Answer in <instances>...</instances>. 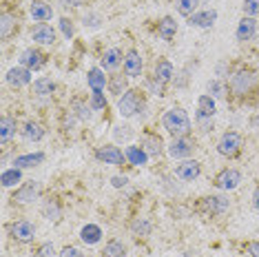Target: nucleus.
Wrapping results in <instances>:
<instances>
[{
    "label": "nucleus",
    "mask_w": 259,
    "mask_h": 257,
    "mask_svg": "<svg viewBox=\"0 0 259 257\" xmlns=\"http://www.w3.org/2000/svg\"><path fill=\"white\" fill-rule=\"evenodd\" d=\"M42 160H45V153H29V155H20V157H16L14 166H16V168L36 166V164H40Z\"/></svg>",
    "instance_id": "nucleus-24"
},
{
    "label": "nucleus",
    "mask_w": 259,
    "mask_h": 257,
    "mask_svg": "<svg viewBox=\"0 0 259 257\" xmlns=\"http://www.w3.org/2000/svg\"><path fill=\"white\" fill-rule=\"evenodd\" d=\"M175 31H178V22L173 18H164L160 25H157V36L164 38V40H170L175 36Z\"/></svg>",
    "instance_id": "nucleus-23"
},
{
    "label": "nucleus",
    "mask_w": 259,
    "mask_h": 257,
    "mask_svg": "<svg viewBox=\"0 0 259 257\" xmlns=\"http://www.w3.org/2000/svg\"><path fill=\"white\" fill-rule=\"evenodd\" d=\"M20 67L29 69V71H33V69H42L45 67V54L38 49H27L22 51L20 56Z\"/></svg>",
    "instance_id": "nucleus-8"
},
{
    "label": "nucleus",
    "mask_w": 259,
    "mask_h": 257,
    "mask_svg": "<svg viewBox=\"0 0 259 257\" xmlns=\"http://www.w3.org/2000/svg\"><path fill=\"white\" fill-rule=\"evenodd\" d=\"M144 151L149 155H160L162 153V140L157 138V136H146L144 138Z\"/></svg>",
    "instance_id": "nucleus-31"
},
{
    "label": "nucleus",
    "mask_w": 259,
    "mask_h": 257,
    "mask_svg": "<svg viewBox=\"0 0 259 257\" xmlns=\"http://www.w3.org/2000/svg\"><path fill=\"white\" fill-rule=\"evenodd\" d=\"M228 208V200L222 195H208L199 202V211L206 215H222Z\"/></svg>",
    "instance_id": "nucleus-4"
},
{
    "label": "nucleus",
    "mask_w": 259,
    "mask_h": 257,
    "mask_svg": "<svg viewBox=\"0 0 259 257\" xmlns=\"http://www.w3.org/2000/svg\"><path fill=\"white\" fill-rule=\"evenodd\" d=\"M14 131H16V120L9 118V115H5V118L0 120V142L7 144L9 138L14 136Z\"/></svg>",
    "instance_id": "nucleus-22"
},
{
    "label": "nucleus",
    "mask_w": 259,
    "mask_h": 257,
    "mask_svg": "<svg viewBox=\"0 0 259 257\" xmlns=\"http://www.w3.org/2000/svg\"><path fill=\"white\" fill-rule=\"evenodd\" d=\"M104 257H126V248L120 239H111L104 246Z\"/></svg>",
    "instance_id": "nucleus-27"
},
{
    "label": "nucleus",
    "mask_w": 259,
    "mask_h": 257,
    "mask_svg": "<svg viewBox=\"0 0 259 257\" xmlns=\"http://www.w3.org/2000/svg\"><path fill=\"white\" fill-rule=\"evenodd\" d=\"M45 215L49 220H58V218H60V206H58L54 200H49V202L45 204Z\"/></svg>",
    "instance_id": "nucleus-37"
},
{
    "label": "nucleus",
    "mask_w": 259,
    "mask_h": 257,
    "mask_svg": "<svg viewBox=\"0 0 259 257\" xmlns=\"http://www.w3.org/2000/svg\"><path fill=\"white\" fill-rule=\"evenodd\" d=\"M16 27V18L11 14H3L0 16V36H3V40H7L11 36V31H14Z\"/></svg>",
    "instance_id": "nucleus-28"
},
{
    "label": "nucleus",
    "mask_w": 259,
    "mask_h": 257,
    "mask_svg": "<svg viewBox=\"0 0 259 257\" xmlns=\"http://www.w3.org/2000/svg\"><path fill=\"white\" fill-rule=\"evenodd\" d=\"M142 107H144L142 93L135 91V89L126 91L124 96L120 98V102H117V111H120V115H124V118H131V115H135Z\"/></svg>",
    "instance_id": "nucleus-2"
},
{
    "label": "nucleus",
    "mask_w": 259,
    "mask_h": 257,
    "mask_svg": "<svg viewBox=\"0 0 259 257\" xmlns=\"http://www.w3.org/2000/svg\"><path fill=\"white\" fill-rule=\"evenodd\" d=\"M91 107L93 109H104L107 107V100H104L102 91H91Z\"/></svg>",
    "instance_id": "nucleus-38"
},
{
    "label": "nucleus",
    "mask_w": 259,
    "mask_h": 257,
    "mask_svg": "<svg viewBox=\"0 0 259 257\" xmlns=\"http://www.w3.org/2000/svg\"><path fill=\"white\" fill-rule=\"evenodd\" d=\"M255 80H257L255 71H250V69H241V71H237L235 78H233V91L235 93H246L252 87Z\"/></svg>",
    "instance_id": "nucleus-7"
},
{
    "label": "nucleus",
    "mask_w": 259,
    "mask_h": 257,
    "mask_svg": "<svg viewBox=\"0 0 259 257\" xmlns=\"http://www.w3.org/2000/svg\"><path fill=\"white\" fill-rule=\"evenodd\" d=\"M217 151H220L222 155H226V157H235L241 151V136L239 133H235V131L224 133L220 144H217Z\"/></svg>",
    "instance_id": "nucleus-3"
},
{
    "label": "nucleus",
    "mask_w": 259,
    "mask_h": 257,
    "mask_svg": "<svg viewBox=\"0 0 259 257\" xmlns=\"http://www.w3.org/2000/svg\"><path fill=\"white\" fill-rule=\"evenodd\" d=\"M239 182H241V173L237 171V168H226V171H222L215 178V186L217 189H222V191H231Z\"/></svg>",
    "instance_id": "nucleus-6"
},
{
    "label": "nucleus",
    "mask_w": 259,
    "mask_h": 257,
    "mask_svg": "<svg viewBox=\"0 0 259 257\" xmlns=\"http://www.w3.org/2000/svg\"><path fill=\"white\" fill-rule=\"evenodd\" d=\"M87 82H89L91 91H102L104 89V75L100 69H91L89 75H87Z\"/></svg>",
    "instance_id": "nucleus-30"
},
{
    "label": "nucleus",
    "mask_w": 259,
    "mask_h": 257,
    "mask_svg": "<svg viewBox=\"0 0 259 257\" xmlns=\"http://www.w3.org/2000/svg\"><path fill=\"white\" fill-rule=\"evenodd\" d=\"M124 155L133 166H142V164H146V160H149V153H146L142 147H128L124 151Z\"/></svg>",
    "instance_id": "nucleus-19"
},
{
    "label": "nucleus",
    "mask_w": 259,
    "mask_h": 257,
    "mask_svg": "<svg viewBox=\"0 0 259 257\" xmlns=\"http://www.w3.org/2000/svg\"><path fill=\"white\" fill-rule=\"evenodd\" d=\"M120 62H122V51L120 49L104 51V56H102V69H107V71H113V69L120 67Z\"/></svg>",
    "instance_id": "nucleus-20"
},
{
    "label": "nucleus",
    "mask_w": 259,
    "mask_h": 257,
    "mask_svg": "<svg viewBox=\"0 0 259 257\" xmlns=\"http://www.w3.org/2000/svg\"><path fill=\"white\" fill-rule=\"evenodd\" d=\"M54 244H42V246H40L36 253H33V257H54Z\"/></svg>",
    "instance_id": "nucleus-41"
},
{
    "label": "nucleus",
    "mask_w": 259,
    "mask_h": 257,
    "mask_svg": "<svg viewBox=\"0 0 259 257\" xmlns=\"http://www.w3.org/2000/svg\"><path fill=\"white\" fill-rule=\"evenodd\" d=\"M60 257H82V253H80V248H75V246H64Z\"/></svg>",
    "instance_id": "nucleus-45"
},
{
    "label": "nucleus",
    "mask_w": 259,
    "mask_h": 257,
    "mask_svg": "<svg viewBox=\"0 0 259 257\" xmlns=\"http://www.w3.org/2000/svg\"><path fill=\"white\" fill-rule=\"evenodd\" d=\"M252 204H255V208H259V189L255 191V195H252Z\"/></svg>",
    "instance_id": "nucleus-49"
},
{
    "label": "nucleus",
    "mask_w": 259,
    "mask_h": 257,
    "mask_svg": "<svg viewBox=\"0 0 259 257\" xmlns=\"http://www.w3.org/2000/svg\"><path fill=\"white\" fill-rule=\"evenodd\" d=\"M257 33V22L252 16H248V18H241L239 25H237V40H241V42H246V40H252Z\"/></svg>",
    "instance_id": "nucleus-15"
},
{
    "label": "nucleus",
    "mask_w": 259,
    "mask_h": 257,
    "mask_svg": "<svg viewBox=\"0 0 259 257\" xmlns=\"http://www.w3.org/2000/svg\"><path fill=\"white\" fill-rule=\"evenodd\" d=\"M7 82L11 87H25L31 82V71L25 67H14L7 71Z\"/></svg>",
    "instance_id": "nucleus-14"
},
{
    "label": "nucleus",
    "mask_w": 259,
    "mask_h": 257,
    "mask_svg": "<svg viewBox=\"0 0 259 257\" xmlns=\"http://www.w3.org/2000/svg\"><path fill=\"white\" fill-rule=\"evenodd\" d=\"M173 64H170L168 60H160L155 64V78L160 80V82H168L170 78H173Z\"/></svg>",
    "instance_id": "nucleus-25"
},
{
    "label": "nucleus",
    "mask_w": 259,
    "mask_h": 257,
    "mask_svg": "<svg viewBox=\"0 0 259 257\" xmlns=\"http://www.w3.org/2000/svg\"><path fill=\"white\" fill-rule=\"evenodd\" d=\"M246 248H248V253H250L252 257H259V242H250Z\"/></svg>",
    "instance_id": "nucleus-47"
},
{
    "label": "nucleus",
    "mask_w": 259,
    "mask_h": 257,
    "mask_svg": "<svg viewBox=\"0 0 259 257\" xmlns=\"http://www.w3.org/2000/svg\"><path fill=\"white\" fill-rule=\"evenodd\" d=\"M96 155H98V160L104 162V164H113V166L122 164V162L126 160V155L122 153L117 147H102V149L96 151Z\"/></svg>",
    "instance_id": "nucleus-9"
},
{
    "label": "nucleus",
    "mask_w": 259,
    "mask_h": 257,
    "mask_svg": "<svg viewBox=\"0 0 259 257\" xmlns=\"http://www.w3.org/2000/svg\"><path fill=\"white\" fill-rule=\"evenodd\" d=\"M193 149H195V144H193L186 136L173 138V142H170V147H168V153H170V157H188L193 153Z\"/></svg>",
    "instance_id": "nucleus-11"
},
{
    "label": "nucleus",
    "mask_w": 259,
    "mask_h": 257,
    "mask_svg": "<svg viewBox=\"0 0 259 257\" xmlns=\"http://www.w3.org/2000/svg\"><path fill=\"white\" fill-rule=\"evenodd\" d=\"M109 89H111V93L120 96L122 91H126V78H124V75H113V78H111V82H109Z\"/></svg>",
    "instance_id": "nucleus-35"
},
{
    "label": "nucleus",
    "mask_w": 259,
    "mask_h": 257,
    "mask_svg": "<svg viewBox=\"0 0 259 257\" xmlns=\"http://www.w3.org/2000/svg\"><path fill=\"white\" fill-rule=\"evenodd\" d=\"M73 107H75V111H78V115H80L82 120H89V118H91V113H89V107H84V104H82L80 100L75 102Z\"/></svg>",
    "instance_id": "nucleus-43"
},
{
    "label": "nucleus",
    "mask_w": 259,
    "mask_h": 257,
    "mask_svg": "<svg viewBox=\"0 0 259 257\" xmlns=\"http://www.w3.org/2000/svg\"><path fill=\"white\" fill-rule=\"evenodd\" d=\"M162 124L173 138H184V136H188V131H191V120H188L186 111L180 107L168 109L162 118Z\"/></svg>",
    "instance_id": "nucleus-1"
},
{
    "label": "nucleus",
    "mask_w": 259,
    "mask_h": 257,
    "mask_svg": "<svg viewBox=\"0 0 259 257\" xmlns=\"http://www.w3.org/2000/svg\"><path fill=\"white\" fill-rule=\"evenodd\" d=\"M20 168H7V171L3 173V186H14V184H18L20 182Z\"/></svg>",
    "instance_id": "nucleus-34"
},
{
    "label": "nucleus",
    "mask_w": 259,
    "mask_h": 257,
    "mask_svg": "<svg viewBox=\"0 0 259 257\" xmlns=\"http://www.w3.org/2000/svg\"><path fill=\"white\" fill-rule=\"evenodd\" d=\"M197 5H199V0H175V7H178V11L182 16H188V18H191L193 11L197 9Z\"/></svg>",
    "instance_id": "nucleus-33"
},
{
    "label": "nucleus",
    "mask_w": 259,
    "mask_h": 257,
    "mask_svg": "<svg viewBox=\"0 0 259 257\" xmlns=\"http://www.w3.org/2000/svg\"><path fill=\"white\" fill-rule=\"evenodd\" d=\"M31 36L36 42L40 45H54L56 42V31L51 29L47 22H38L36 27H33V31H31Z\"/></svg>",
    "instance_id": "nucleus-13"
},
{
    "label": "nucleus",
    "mask_w": 259,
    "mask_h": 257,
    "mask_svg": "<svg viewBox=\"0 0 259 257\" xmlns=\"http://www.w3.org/2000/svg\"><path fill=\"white\" fill-rule=\"evenodd\" d=\"M244 11L248 16H257L259 14V0H244Z\"/></svg>",
    "instance_id": "nucleus-40"
},
{
    "label": "nucleus",
    "mask_w": 259,
    "mask_h": 257,
    "mask_svg": "<svg viewBox=\"0 0 259 257\" xmlns=\"http://www.w3.org/2000/svg\"><path fill=\"white\" fill-rule=\"evenodd\" d=\"M111 182H113V186H117V189H120V186H124V184H126V178H124V175H115V178L111 180Z\"/></svg>",
    "instance_id": "nucleus-48"
},
{
    "label": "nucleus",
    "mask_w": 259,
    "mask_h": 257,
    "mask_svg": "<svg viewBox=\"0 0 259 257\" xmlns=\"http://www.w3.org/2000/svg\"><path fill=\"white\" fill-rule=\"evenodd\" d=\"M197 122L202 126V131H213V122H210L208 115H197Z\"/></svg>",
    "instance_id": "nucleus-44"
},
{
    "label": "nucleus",
    "mask_w": 259,
    "mask_h": 257,
    "mask_svg": "<svg viewBox=\"0 0 259 257\" xmlns=\"http://www.w3.org/2000/svg\"><path fill=\"white\" fill-rule=\"evenodd\" d=\"M197 109H199L197 115H208V118H210V115L215 113V100L210 96H202L197 100Z\"/></svg>",
    "instance_id": "nucleus-32"
},
{
    "label": "nucleus",
    "mask_w": 259,
    "mask_h": 257,
    "mask_svg": "<svg viewBox=\"0 0 259 257\" xmlns=\"http://www.w3.org/2000/svg\"><path fill=\"white\" fill-rule=\"evenodd\" d=\"M38 193H40V184L38 182H27L22 189H18L14 193V200L18 204H29V202L36 200Z\"/></svg>",
    "instance_id": "nucleus-12"
},
{
    "label": "nucleus",
    "mask_w": 259,
    "mask_h": 257,
    "mask_svg": "<svg viewBox=\"0 0 259 257\" xmlns=\"http://www.w3.org/2000/svg\"><path fill=\"white\" fill-rule=\"evenodd\" d=\"M22 136L27 140H33V142H38V140H42L45 136V128L38 124V122H27L25 128H22Z\"/></svg>",
    "instance_id": "nucleus-26"
},
{
    "label": "nucleus",
    "mask_w": 259,
    "mask_h": 257,
    "mask_svg": "<svg viewBox=\"0 0 259 257\" xmlns=\"http://www.w3.org/2000/svg\"><path fill=\"white\" fill-rule=\"evenodd\" d=\"M56 89V82L49 78H38L36 82H33V91L38 93V96H49V93H54Z\"/></svg>",
    "instance_id": "nucleus-29"
},
{
    "label": "nucleus",
    "mask_w": 259,
    "mask_h": 257,
    "mask_svg": "<svg viewBox=\"0 0 259 257\" xmlns=\"http://www.w3.org/2000/svg\"><path fill=\"white\" fill-rule=\"evenodd\" d=\"M11 237L18 239V242H31L36 237V226L27 220H18L11 224Z\"/></svg>",
    "instance_id": "nucleus-5"
},
{
    "label": "nucleus",
    "mask_w": 259,
    "mask_h": 257,
    "mask_svg": "<svg viewBox=\"0 0 259 257\" xmlns=\"http://www.w3.org/2000/svg\"><path fill=\"white\" fill-rule=\"evenodd\" d=\"M131 229H133V233H138V235H149V233H151V224L146 220H135L131 224Z\"/></svg>",
    "instance_id": "nucleus-36"
},
{
    "label": "nucleus",
    "mask_w": 259,
    "mask_h": 257,
    "mask_svg": "<svg viewBox=\"0 0 259 257\" xmlns=\"http://www.w3.org/2000/svg\"><path fill=\"white\" fill-rule=\"evenodd\" d=\"M124 71L126 75H131V78H135V75L142 73V58H140L138 51H128L126 58H124Z\"/></svg>",
    "instance_id": "nucleus-17"
},
{
    "label": "nucleus",
    "mask_w": 259,
    "mask_h": 257,
    "mask_svg": "<svg viewBox=\"0 0 259 257\" xmlns=\"http://www.w3.org/2000/svg\"><path fill=\"white\" fill-rule=\"evenodd\" d=\"M217 20V11L215 9H206V11H199V14H193L191 18H188V25L191 27H210L213 22Z\"/></svg>",
    "instance_id": "nucleus-16"
},
{
    "label": "nucleus",
    "mask_w": 259,
    "mask_h": 257,
    "mask_svg": "<svg viewBox=\"0 0 259 257\" xmlns=\"http://www.w3.org/2000/svg\"><path fill=\"white\" fill-rule=\"evenodd\" d=\"M208 91H213V96H217V98H224V84L217 82V80L208 82Z\"/></svg>",
    "instance_id": "nucleus-42"
},
{
    "label": "nucleus",
    "mask_w": 259,
    "mask_h": 257,
    "mask_svg": "<svg viewBox=\"0 0 259 257\" xmlns=\"http://www.w3.org/2000/svg\"><path fill=\"white\" fill-rule=\"evenodd\" d=\"M31 16H33V20H38V22H47V20H51V16H54V11H51V7L47 3H42V0H33L31 3Z\"/></svg>",
    "instance_id": "nucleus-18"
},
{
    "label": "nucleus",
    "mask_w": 259,
    "mask_h": 257,
    "mask_svg": "<svg viewBox=\"0 0 259 257\" xmlns=\"http://www.w3.org/2000/svg\"><path fill=\"white\" fill-rule=\"evenodd\" d=\"M113 136H115V140H128L133 136V131H131V126H115Z\"/></svg>",
    "instance_id": "nucleus-39"
},
{
    "label": "nucleus",
    "mask_w": 259,
    "mask_h": 257,
    "mask_svg": "<svg viewBox=\"0 0 259 257\" xmlns=\"http://www.w3.org/2000/svg\"><path fill=\"white\" fill-rule=\"evenodd\" d=\"M60 27H62V31H64V36H67V38L73 36V25H71V20L62 18V20H60Z\"/></svg>",
    "instance_id": "nucleus-46"
},
{
    "label": "nucleus",
    "mask_w": 259,
    "mask_h": 257,
    "mask_svg": "<svg viewBox=\"0 0 259 257\" xmlns=\"http://www.w3.org/2000/svg\"><path fill=\"white\" fill-rule=\"evenodd\" d=\"M80 237L84 244H98L100 237H102V231H100V226H96V224H87L84 229L80 231Z\"/></svg>",
    "instance_id": "nucleus-21"
},
{
    "label": "nucleus",
    "mask_w": 259,
    "mask_h": 257,
    "mask_svg": "<svg viewBox=\"0 0 259 257\" xmlns=\"http://www.w3.org/2000/svg\"><path fill=\"white\" fill-rule=\"evenodd\" d=\"M199 173H202V166H199V162H195V160H184L175 168V175H178L180 180H186V182H193Z\"/></svg>",
    "instance_id": "nucleus-10"
}]
</instances>
